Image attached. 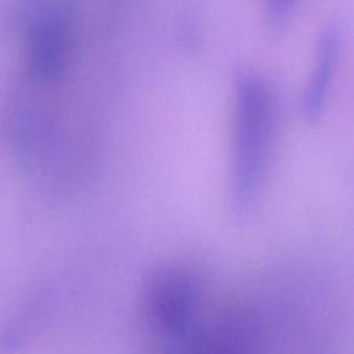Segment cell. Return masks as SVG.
I'll return each instance as SVG.
<instances>
[{"mask_svg": "<svg viewBox=\"0 0 354 354\" xmlns=\"http://www.w3.org/2000/svg\"><path fill=\"white\" fill-rule=\"evenodd\" d=\"M279 104L259 72L242 71L232 86L228 195L238 216L250 214L264 192L275 148Z\"/></svg>", "mask_w": 354, "mask_h": 354, "instance_id": "cell-1", "label": "cell"}, {"mask_svg": "<svg viewBox=\"0 0 354 354\" xmlns=\"http://www.w3.org/2000/svg\"><path fill=\"white\" fill-rule=\"evenodd\" d=\"M77 0H22L19 30L24 72L58 83L69 71L77 40Z\"/></svg>", "mask_w": 354, "mask_h": 354, "instance_id": "cell-2", "label": "cell"}, {"mask_svg": "<svg viewBox=\"0 0 354 354\" xmlns=\"http://www.w3.org/2000/svg\"><path fill=\"white\" fill-rule=\"evenodd\" d=\"M340 53V36L336 28H328L319 37L314 65L303 93L301 109L306 118L321 115L335 76Z\"/></svg>", "mask_w": 354, "mask_h": 354, "instance_id": "cell-3", "label": "cell"}, {"mask_svg": "<svg viewBox=\"0 0 354 354\" xmlns=\"http://www.w3.org/2000/svg\"><path fill=\"white\" fill-rule=\"evenodd\" d=\"M300 0H260L267 26L275 32H283L292 22Z\"/></svg>", "mask_w": 354, "mask_h": 354, "instance_id": "cell-4", "label": "cell"}]
</instances>
